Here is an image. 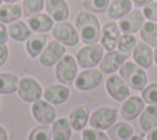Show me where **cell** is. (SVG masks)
Masks as SVG:
<instances>
[{
	"label": "cell",
	"mask_w": 157,
	"mask_h": 140,
	"mask_svg": "<svg viewBox=\"0 0 157 140\" xmlns=\"http://www.w3.org/2000/svg\"><path fill=\"white\" fill-rule=\"evenodd\" d=\"M75 27L78 33L80 39L87 44H97L101 39V26L98 18L88 12V11H80L75 17Z\"/></svg>",
	"instance_id": "1"
},
{
	"label": "cell",
	"mask_w": 157,
	"mask_h": 140,
	"mask_svg": "<svg viewBox=\"0 0 157 140\" xmlns=\"http://www.w3.org/2000/svg\"><path fill=\"white\" fill-rule=\"evenodd\" d=\"M119 74L124 79V81L134 90L142 91L147 84V75L144 69L131 61H125L120 66Z\"/></svg>",
	"instance_id": "2"
},
{
	"label": "cell",
	"mask_w": 157,
	"mask_h": 140,
	"mask_svg": "<svg viewBox=\"0 0 157 140\" xmlns=\"http://www.w3.org/2000/svg\"><path fill=\"white\" fill-rule=\"evenodd\" d=\"M77 74V63L70 54H64L56 63L55 76L64 85H71Z\"/></svg>",
	"instance_id": "3"
},
{
	"label": "cell",
	"mask_w": 157,
	"mask_h": 140,
	"mask_svg": "<svg viewBox=\"0 0 157 140\" xmlns=\"http://www.w3.org/2000/svg\"><path fill=\"white\" fill-rule=\"evenodd\" d=\"M52 32H53L54 38L58 42H60L63 45L74 47L78 43L80 37L76 31V27L71 25L70 22H66V21L58 22L56 25L53 26Z\"/></svg>",
	"instance_id": "4"
},
{
	"label": "cell",
	"mask_w": 157,
	"mask_h": 140,
	"mask_svg": "<svg viewBox=\"0 0 157 140\" xmlns=\"http://www.w3.org/2000/svg\"><path fill=\"white\" fill-rule=\"evenodd\" d=\"M103 58V47L98 44H91L81 48L76 53V60L81 68H93L101 63Z\"/></svg>",
	"instance_id": "5"
},
{
	"label": "cell",
	"mask_w": 157,
	"mask_h": 140,
	"mask_svg": "<svg viewBox=\"0 0 157 140\" xmlns=\"http://www.w3.org/2000/svg\"><path fill=\"white\" fill-rule=\"evenodd\" d=\"M117 109L113 107L97 108L90 118V124L97 129H108L117 120Z\"/></svg>",
	"instance_id": "6"
},
{
	"label": "cell",
	"mask_w": 157,
	"mask_h": 140,
	"mask_svg": "<svg viewBox=\"0 0 157 140\" xmlns=\"http://www.w3.org/2000/svg\"><path fill=\"white\" fill-rule=\"evenodd\" d=\"M18 96L26 102H37L42 97V87L31 77H23L18 81Z\"/></svg>",
	"instance_id": "7"
},
{
	"label": "cell",
	"mask_w": 157,
	"mask_h": 140,
	"mask_svg": "<svg viewBox=\"0 0 157 140\" xmlns=\"http://www.w3.org/2000/svg\"><path fill=\"white\" fill-rule=\"evenodd\" d=\"M144 23H145V16L142 11L136 7L135 10H131L125 16H123L119 20L118 26H119V29L124 33H134L139 31Z\"/></svg>",
	"instance_id": "8"
},
{
	"label": "cell",
	"mask_w": 157,
	"mask_h": 140,
	"mask_svg": "<svg viewBox=\"0 0 157 140\" xmlns=\"http://www.w3.org/2000/svg\"><path fill=\"white\" fill-rule=\"evenodd\" d=\"M105 88L112 98L115 101H125L130 93L129 85L124 81L121 76L112 75L105 81Z\"/></svg>",
	"instance_id": "9"
},
{
	"label": "cell",
	"mask_w": 157,
	"mask_h": 140,
	"mask_svg": "<svg viewBox=\"0 0 157 140\" xmlns=\"http://www.w3.org/2000/svg\"><path fill=\"white\" fill-rule=\"evenodd\" d=\"M64 54H65V47L58 41H52L40 53L39 63L43 66H52L55 63H58Z\"/></svg>",
	"instance_id": "10"
},
{
	"label": "cell",
	"mask_w": 157,
	"mask_h": 140,
	"mask_svg": "<svg viewBox=\"0 0 157 140\" xmlns=\"http://www.w3.org/2000/svg\"><path fill=\"white\" fill-rule=\"evenodd\" d=\"M120 37V29L119 26L115 22H107L101 32V45L103 49L112 52L118 45V41Z\"/></svg>",
	"instance_id": "11"
},
{
	"label": "cell",
	"mask_w": 157,
	"mask_h": 140,
	"mask_svg": "<svg viewBox=\"0 0 157 140\" xmlns=\"http://www.w3.org/2000/svg\"><path fill=\"white\" fill-rule=\"evenodd\" d=\"M129 55L124 54L121 52H108L101 60L99 63V69L101 71L105 72V74H112L114 71H117L126 60H128Z\"/></svg>",
	"instance_id": "12"
},
{
	"label": "cell",
	"mask_w": 157,
	"mask_h": 140,
	"mask_svg": "<svg viewBox=\"0 0 157 140\" xmlns=\"http://www.w3.org/2000/svg\"><path fill=\"white\" fill-rule=\"evenodd\" d=\"M102 81V72L92 69V70H85L78 74V76L75 80V86L81 91H88L92 88H96Z\"/></svg>",
	"instance_id": "13"
},
{
	"label": "cell",
	"mask_w": 157,
	"mask_h": 140,
	"mask_svg": "<svg viewBox=\"0 0 157 140\" xmlns=\"http://www.w3.org/2000/svg\"><path fill=\"white\" fill-rule=\"evenodd\" d=\"M32 114L36 120L39 123L48 125L54 122L55 119V109L53 106H50L48 102L44 101H37L32 106Z\"/></svg>",
	"instance_id": "14"
},
{
	"label": "cell",
	"mask_w": 157,
	"mask_h": 140,
	"mask_svg": "<svg viewBox=\"0 0 157 140\" xmlns=\"http://www.w3.org/2000/svg\"><path fill=\"white\" fill-rule=\"evenodd\" d=\"M44 2H45L47 12L53 20H55L56 22L66 21V18L69 17L70 10L65 0H45Z\"/></svg>",
	"instance_id": "15"
},
{
	"label": "cell",
	"mask_w": 157,
	"mask_h": 140,
	"mask_svg": "<svg viewBox=\"0 0 157 140\" xmlns=\"http://www.w3.org/2000/svg\"><path fill=\"white\" fill-rule=\"evenodd\" d=\"M144 106H145V102L140 97H137V96L129 97L128 99H125V102L121 106V115H123V118L128 119V120L135 119L144 111Z\"/></svg>",
	"instance_id": "16"
},
{
	"label": "cell",
	"mask_w": 157,
	"mask_h": 140,
	"mask_svg": "<svg viewBox=\"0 0 157 140\" xmlns=\"http://www.w3.org/2000/svg\"><path fill=\"white\" fill-rule=\"evenodd\" d=\"M132 58L141 68H150L153 63V52L146 43H137L132 52Z\"/></svg>",
	"instance_id": "17"
},
{
	"label": "cell",
	"mask_w": 157,
	"mask_h": 140,
	"mask_svg": "<svg viewBox=\"0 0 157 140\" xmlns=\"http://www.w3.org/2000/svg\"><path fill=\"white\" fill-rule=\"evenodd\" d=\"M27 25L28 27L34 31V32H38V33H43V32H48L49 29L53 28L54 26V20L47 15V14H37V15H33L31 17H28L27 20Z\"/></svg>",
	"instance_id": "18"
},
{
	"label": "cell",
	"mask_w": 157,
	"mask_h": 140,
	"mask_svg": "<svg viewBox=\"0 0 157 140\" xmlns=\"http://www.w3.org/2000/svg\"><path fill=\"white\" fill-rule=\"evenodd\" d=\"M69 88L63 85L48 86L44 91V99L53 104H61L69 98Z\"/></svg>",
	"instance_id": "19"
},
{
	"label": "cell",
	"mask_w": 157,
	"mask_h": 140,
	"mask_svg": "<svg viewBox=\"0 0 157 140\" xmlns=\"http://www.w3.org/2000/svg\"><path fill=\"white\" fill-rule=\"evenodd\" d=\"M88 109L83 106H77L74 107L69 114V123L74 130H81L85 128L88 120Z\"/></svg>",
	"instance_id": "20"
},
{
	"label": "cell",
	"mask_w": 157,
	"mask_h": 140,
	"mask_svg": "<svg viewBox=\"0 0 157 140\" xmlns=\"http://www.w3.org/2000/svg\"><path fill=\"white\" fill-rule=\"evenodd\" d=\"M139 123L141 129L146 133L157 128V106L155 104L147 106V108L142 111Z\"/></svg>",
	"instance_id": "21"
},
{
	"label": "cell",
	"mask_w": 157,
	"mask_h": 140,
	"mask_svg": "<svg viewBox=\"0 0 157 140\" xmlns=\"http://www.w3.org/2000/svg\"><path fill=\"white\" fill-rule=\"evenodd\" d=\"M132 9V1L130 0H113L107 10V14L110 18H121Z\"/></svg>",
	"instance_id": "22"
},
{
	"label": "cell",
	"mask_w": 157,
	"mask_h": 140,
	"mask_svg": "<svg viewBox=\"0 0 157 140\" xmlns=\"http://www.w3.org/2000/svg\"><path fill=\"white\" fill-rule=\"evenodd\" d=\"M45 43H47L45 34H43V33L31 34L26 43V49H27V53L29 54V56L36 58L37 55H39V53H42L43 49L45 48Z\"/></svg>",
	"instance_id": "23"
},
{
	"label": "cell",
	"mask_w": 157,
	"mask_h": 140,
	"mask_svg": "<svg viewBox=\"0 0 157 140\" xmlns=\"http://www.w3.org/2000/svg\"><path fill=\"white\" fill-rule=\"evenodd\" d=\"M22 15V9L17 4L7 2L0 6V22L2 23H12L17 21Z\"/></svg>",
	"instance_id": "24"
},
{
	"label": "cell",
	"mask_w": 157,
	"mask_h": 140,
	"mask_svg": "<svg viewBox=\"0 0 157 140\" xmlns=\"http://www.w3.org/2000/svg\"><path fill=\"white\" fill-rule=\"evenodd\" d=\"M134 134V129L128 123H117L108 130L110 140H130Z\"/></svg>",
	"instance_id": "25"
},
{
	"label": "cell",
	"mask_w": 157,
	"mask_h": 140,
	"mask_svg": "<svg viewBox=\"0 0 157 140\" xmlns=\"http://www.w3.org/2000/svg\"><path fill=\"white\" fill-rule=\"evenodd\" d=\"M52 136L53 140H69L71 136V125L69 119L59 118L55 120L52 128Z\"/></svg>",
	"instance_id": "26"
},
{
	"label": "cell",
	"mask_w": 157,
	"mask_h": 140,
	"mask_svg": "<svg viewBox=\"0 0 157 140\" xmlns=\"http://www.w3.org/2000/svg\"><path fill=\"white\" fill-rule=\"evenodd\" d=\"M7 31H9L10 37L17 42H23L28 39L31 36V28L22 21H16V22L10 23Z\"/></svg>",
	"instance_id": "27"
},
{
	"label": "cell",
	"mask_w": 157,
	"mask_h": 140,
	"mask_svg": "<svg viewBox=\"0 0 157 140\" xmlns=\"http://www.w3.org/2000/svg\"><path fill=\"white\" fill-rule=\"evenodd\" d=\"M140 36L146 44L157 48V25L155 22H145L140 28Z\"/></svg>",
	"instance_id": "28"
},
{
	"label": "cell",
	"mask_w": 157,
	"mask_h": 140,
	"mask_svg": "<svg viewBox=\"0 0 157 140\" xmlns=\"http://www.w3.org/2000/svg\"><path fill=\"white\" fill-rule=\"evenodd\" d=\"M18 87V79L13 74H0V93L9 95L17 90Z\"/></svg>",
	"instance_id": "29"
},
{
	"label": "cell",
	"mask_w": 157,
	"mask_h": 140,
	"mask_svg": "<svg viewBox=\"0 0 157 140\" xmlns=\"http://www.w3.org/2000/svg\"><path fill=\"white\" fill-rule=\"evenodd\" d=\"M136 44H137V39L135 36H132L131 33H124V34H120V37H119L118 49H119V52L129 55L130 52L134 50Z\"/></svg>",
	"instance_id": "30"
},
{
	"label": "cell",
	"mask_w": 157,
	"mask_h": 140,
	"mask_svg": "<svg viewBox=\"0 0 157 140\" xmlns=\"http://www.w3.org/2000/svg\"><path fill=\"white\" fill-rule=\"evenodd\" d=\"M44 7V0H23L22 14L26 17L39 14Z\"/></svg>",
	"instance_id": "31"
},
{
	"label": "cell",
	"mask_w": 157,
	"mask_h": 140,
	"mask_svg": "<svg viewBox=\"0 0 157 140\" xmlns=\"http://www.w3.org/2000/svg\"><path fill=\"white\" fill-rule=\"evenodd\" d=\"M109 0H82V6L90 11L96 14H103L108 10Z\"/></svg>",
	"instance_id": "32"
},
{
	"label": "cell",
	"mask_w": 157,
	"mask_h": 140,
	"mask_svg": "<svg viewBox=\"0 0 157 140\" xmlns=\"http://www.w3.org/2000/svg\"><path fill=\"white\" fill-rule=\"evenodd\" d=\"M52 129L48 125H37L32 129L28 135V140H50Z\"/></svg>",
	"instance_id": "33"
},
{
	"label": "cell",
	"mask_w": 157,
	"mask_h": 140,
	"mask_svg": "<svg viewBox=\"0 0 157 140\" xmlns=\"http://www.w3.org/2000/svg\"><path fill=\"white\" fill-rule=\"evenodd\" d=\"M142 99L148 104H157V84H151L144 88Z\"/></svg>",
	"instance_id": "34"
},
{
	"label": "cell",
	"mask_w": 157,
	"mask_h": 140,
	"mask_svg": "<svg viewBox=\"0 0 157 140\" xmlns=\"http://www.w3.org/2000/svg\"><path fill=\"white\" fill-rule=\"evenodd\" d=\"M82 140H110V139L108 135H105L99 130L87 129V130H83Z\"/></svg>",
	"instance_id": "35"
},
{
	"label": "cell",
	"mask_w": 157,
	"mask_h": 140,
	"mask_svg": "<svg viewBox=\"0 0 157 140\" xmlns=\"http://www.w3.org/2000/svg\"><path fill=\"white\" fill-rule=\"evenodd\" d=\"M142 14L147 20H150L152 22H157V2H151L146 6H144Z\"/></svg>",
	"instance_id": "36"
},
{
	"label": "cell",
	"mask_w": 157,
	"mask_h": 140,
	"mask_svg": "<svg viewBox=\"0 0 157 140\" xmlns=\"http://www.w3.org/2000/svg\"><path fill=\"white\" fill-rule=\"evenodd\" d=\"M9 55V49L5 43H0V66H2L7 59Z\"/></svg>",
	"instance_id": "37"
},
{
	"label": "cell",
	"mask_w": 157,
	"mask_h": 140,
	"mask_svg": "<svg viewBox=\"0 0 157 140\" xmlns=\"http://www.w3.org/2000/svg\"><path fill=\"white\" fill-rule=\"evenodd\" d=\"M7 41V29L2 22H0V43H5Z\"/></svg>",
	"instance_id": "38"
},
{
	"label": "cell",
	"mask_w": 157,
	"mask_h": 140,
	"mask_svg": "<svg viewBox=\"0 0 157 140\" xmlns=\"http://www.w3.org/2000/svg\"><path fill=\"white\" fill-rule=\"evenodd\" d=\"M153 0H132V4L139 9V7H141V6H146V5H148V4H151Z\"/></svg>",
	"instance_id": "39"
},
{
	"label": "cell",
	"mask_w": 157,
	"mask_h": 140,
	"mask_svg": "<svg viewBox=\"0 0 157 140\" xmlns=\"http://www.w3.org/2000/svg\"><path fill=\"white\" fill-rule=\"evenodd\" d=\"M147 140H157V128L152 129L147 134Z\"/></svg>",
	"instance_id": "40"
},
{
	"label": "cell",
	"mask_w": 157,
	"mask_h": 140,
	"mask_svg": "<svg viewBox=\"0 0 157 140\" xmlns=\"http://www.w3.org/2000/svg\"><path fill=\"white\" fill-rule=\"evenodd\" d=\"M0 140H7V135H6V131L5 129L0 125Z\"/></svg>",
	"instance_id": "41"
},
{
	"label": "cell",
	"mask_w": 157,
	"mask_h": 140,
	"mask_svg": "<svg viewBox=\"0 0 157 140\" xmlns=\"http://www.w3.org/2000/svg\"><path fill=\"white\" fill-rule=\"evenodd\" d=\"M130 140H144V139L141 136H139V135H134V136H131Z\"/></svg>",
	"instance_id": "42"
},
{
	"label": "cell",
	"mask_w": 157,
	"mask_h": 140,
	"mask_svg": "<svg viewBox=\"0 0 157 140\" xmlns=\"http://www.w3.org/2000/svg\"><path fill=\"white\" fill-rule=\"evenodd\" d=\"M153 58H155V63L157 64V48H156V50L153 52Z\"/></svg>",
	"instance_id": "43"
},
{
	"label": "cell",
	"mask_w": 157,
	"mask_h": 140,
	"mask_svg": "<svg viewBox=\"0 0 157 140\" xmlns=\"http://www.w3.org/2000/svg\"><path fill=\"white\" fill-rule=\"evenodd\" d=\"M6 2H11V4H13V2H16V1H18V0H5Z\"/></svg>",
	"instance_id": "44"
},
{
	"label": "cell",
	"mask_w": 157,
	"mask_h": 140,
	"mask_svg": "<svg viewBox=\"0 0 157 140\" xmlns=\"http://www.w3.org/2000/svg\"><path fill=\"white\" fill-rule=\"evenodd\" d=\"M1 2H2V0H0V6H1Z\"/></svg>",
	"instance_id": "45"
}]
</instances>
